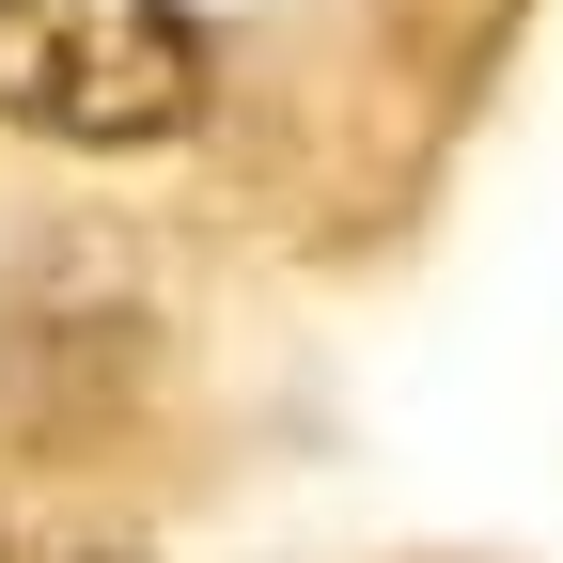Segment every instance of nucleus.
Here are the masks:
<instances>
[{
    "mask_svg": "<svg viewBox=\"0 0 563 563\" xmlns=\"http://www.w3.org/2000/svg\"><path fill=\"white\" fill-rule=\"evenodd\" d=\"M203 110V32L188 0H0V125L32 141H173Z\"/></svg>",
    "mask_w": 563,
    "mask_h": 563,
    "instance_id": "nucleus-1",
    "label": "nucleus"
}]
</instances>
